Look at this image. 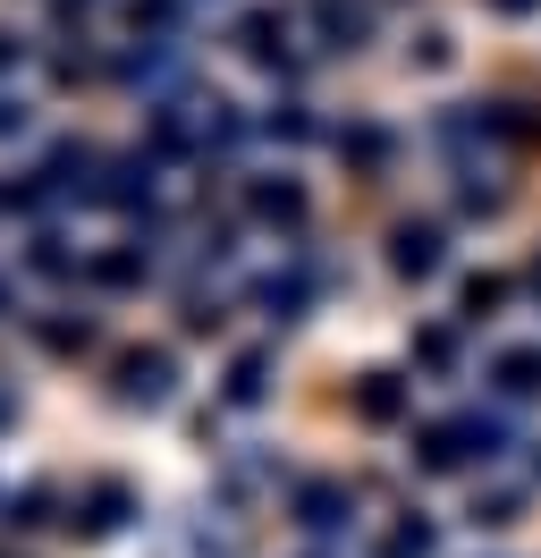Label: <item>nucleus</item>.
Instances as JSON below:
<instances>
[{"mask_svg":"<svg viewBox=\"0 0 541 558\" xmlns=\"http://www.w3.org/2000/svg\"><path fill=\"white\" fill-rule=\"evenodd\" d=\"M119 398H128V407H161L169 398V355H128V364H119Z\"/></svg>","mask_w":541,"mask_h":558,"instance_id":"nucleus-1","label":"nucleus"},{"mask_svg":"<svg viewBox=\"0 0 541 558\" xmlns=\"http://www.w3.org/2000/svg\"><path fill=\"white\" fill-rule=\"evenodd\" d=\"M491 373H500V389H507V398H533V389H541V355H533V348H507L500 364H491Z\"/></svg>","mask_w":541,"mask_h":558,"instance_id":"nucleus-2","label":"nucleus"},{"mask_svg":"<svg viewBox=\"0 0 541 558\" xmlns=\"http://www.w3.org/2000/svg\"><path fill=\"white\" fill-rule=\"evenodd\" d=\"M398 271H406V279L440 271V238H432V229H398Z\"/></svg>","mask_w":541,"mask_h":558,"instance_id":"nucleus-3","label":"nucleus"},{"mask_svg":"<svg viewBox=\"0 0 541 558\" xmlns=\"http://www.w3.org/2000/svg\"><path fill=\"white\" fill-rule=\"evenodd\" d=\"M338 508H347V499H338L330 483H313V490H304V524H338Z\"/></svg>","mask_w":541,"mask_h":558,"instance_id":"nucleus-4","label":"nucleus"},{"mask_svg":"<svg viewBox=\"0 0 541 558\" xmlns=\"http://www.w3.org/2000/svg\"><path fill=\"white\" fill-rule=\"evenodd\" d=\"M356 407H364L372 423H389V415H398V389H389V381H364V398H356Z\"/></svg>","mask_w":541,"mask_h":558,"instance_id":"nucleus-5","label":"nucleus"},{"mask_svg":"<svg viewBox=\"0 0 541 558\" xmlns=\"http://www.w3.org/2000/svg\"><path fill=\"white\" fill-rule=\"evenodd\" d=\"M229 398H263V355H245V364H237V381H229Z\"/></svg>","mask_w":541,"mask_h":558,"instance_id":"nucleus-6","label":"nucleus"},{"mask_svg":"<svg viewBox=\"0 0 541 558\" xmlns=\"http://www.w3.org/2000/svg\"><path fill=\"white\" fill-rule=\"evenodd\" d=\"M507 9H525V0H507Z\"/></svg>","mask_w":541,"mask_h":558,"instance_id":"nucleus-7","label":"nucleus"}]
</instances>
